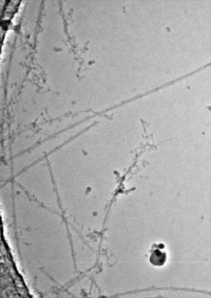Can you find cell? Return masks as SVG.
Instances as JSON below:
<instances>
[{
	"label": "cell",
	"instance_id": "1",
	"mask_svg": "<svg viewBox=\"0 0 211 298\" xmlns=\"http://www.w3.org/2000/svg\"><path fill=\"white\" fill-rule=\"evenodd\" d=\"M164 247V245L162 243L153 246L149 258L150 262L152 265L158 266L164 265L167 259L166 253L161 249Z\"/></svg>",
	"mask_w": 211,
	"mask_h": 298
}]
</instances>
